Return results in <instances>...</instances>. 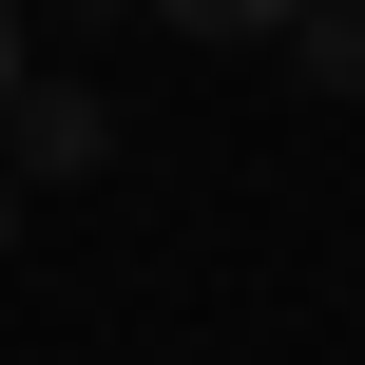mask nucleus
I'll return each mask as SVG.
<instances>
[{"instance_id": "obj_1", "label": "nucleus", "mask_w": 365, "mask_h": 365, "mask_svg": "<svg viewBox=\"0 0 365 365\" xmlns=\"http://www.w3.org/2000/svg\"><path fill=\"white\" fill-rule=\"evenodd\" d=\"M0 173H19V192H77V173H115V96H77V77H19V96H0Z\"/></svg>"}, {"instance_id": "obj_2", "label": "nucleus", "mask_w": 365, "mask_h": 365, "mask_svg": "<svg viewBox=\"0 0 365 365\" xmlns=\"http://www.w3.org/2000/svg\"><path fill=\"white\" fill-rule=\"evenodd\" d=\"M289 58H308V96H365V0H308Z\"/></svg>"}, {"instance_id": "obj_3", "label": "nucleus", "mask_w": 365, "mask_h": 365, "mask_svg": "<svg viewBox=\"0 0 365 365\" xmlns=\"http://www.w3.org/2000/svg\"><path fill=\"white\" fill-rule=\"evenodd\" d=\"M154 19H173V38H289L308 0H154Z\"/></svg>"}, {"instance_id": "obj_4", "label": "nucleus", "mask_w": 365, "mask_h": 365, "mask_svg": "<svg viewBox=\"0 0 365 365\" xmlns=\"http://www.w3.org/2000/svg\"><path fill=\"white\" fill-rule=\"evenodd\" d=\"M19 38H38V19H19V0H0V96H19V77H38V58H19Z\"/></svg>"}, {"instance_id": "obj_5", "label": "nucleus", "mask_w": 365, "mask_h": 365, "mask_svg": "<svg viewBox=\"0 0 365 365\" xmlns=\"http://www.w3.org/2000/svg\"><path fill=\"white\" fill-rule=\"evenodd\" d=\"M19 19H135V0H19Z\"/></svg>"}, {"instance_id": "obj_6", "label": "nucleus", "mask_w": 365, "mask_h": 365, "mask_svg": "<svg viewBox=\"0 0 365 365\" xmlns=\"http://www.w3.org/2000/svg\"><path fill=\"white\" fill-rule=\"evenodd\" d=\"M0 269H19V173H0Z\"/></svg>"}]
</instances>
